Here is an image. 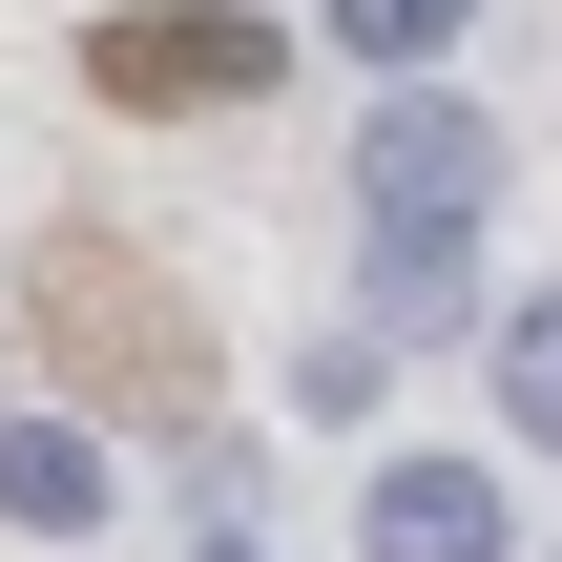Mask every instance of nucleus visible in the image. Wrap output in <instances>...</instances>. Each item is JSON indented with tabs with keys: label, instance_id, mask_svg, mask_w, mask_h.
<instances>
[{
	"label": "nucleus",
	"instance_id": "39448f33",
	"mask_svg": "<svg viewBox=\"0 0 562 562\" xmlns=\"http://www.w3.org/2000/svg\"><path fill=\"white\" fill-rule=\"evenodd\" d=\"M480 313V229H375V334H459Z\"/></svg>",
	"mask_w": 562,
	"mask_h": 562
},
{
	"label": "nucleus",
	"instance_id": "0eeeda50",
	"mask_svg": "<svg viewBox=\"0 0 562 562\" xmlns=\"http://www.w3.org/2000/svg\"><path fill=\"white\" fill-rule=\"evenodd\" d=\"M501 417L562 459V292H521V313H501Z\"/></svg>",
	"mask_w": 562,
	"mask_h": 562
},
{
	"label": "nucleus",
	"instance_id": "f257e3e1",
	"mask_svg": "<svg viewBox=\"0 0 562 562\" xmlns=\"http://www.w3.org/2000/svg\"><path fill=\"white\" fill-rule=\"evenodd\" d=\"M355 209H375V229H480V209H501V125H480L459 83H396L375 146H355Z\"/></svg>",
	"mask_w": 562,
	"mask_h": 562
},
{
	"label": "nucleus",
	"instance_id": "f03ea898",
	"mask_svg": "<svg viewBox=\"0 0 562 562\" xmlns=\"http://www.w3.org/2000/svg\"><path fill=\"white\" fill-rule=\"evenodd\" d=\"M83 83L104 104H271V21L250 0H146V21L83 42Z\"/></svg>",
	"mask_w": 562,
	"mask_h": 562
},
{
	"label": "nucleus",
	"instance_id": "7ed1b4c3",
	"mask_svg": "<svg viewBox=\"0 0 562 562\" xmlns=\"http://www.w3.org/2000/svg\"><path fill=\"white\" fill-rule=\"evenodd\" d=\"M355 542L375 562H501V480H480V459H375Z\"/></svg>",
	"mask_w": 562,
	"mask_h": 562
},
{
	"label": "nucleus",
	"instance_id": "6e6552de",
	"mask_svg": "<svg viewBox=\"0 0 562 562\" xmlns=\"http://www.w3.org/2000/svg\"><path fill=\"white\" fill-rule=\"evenodd\" d=\"M209 562H271V542H250V521H209Z\"/></svg>",
	"mask_w": 562,
	"mask_h": 562
},
{
	"label": "nucleus",
	"instance_id": "423d86ee",
	"mask_svg": "<svg viewBox=\"0 0 562 562\" xmlns=\"http://www.w3.org/2000/svg\"><path fill=\"white\" fill-rule=\"evenodd\" d=\"M480 0H334V42L375 63V83H438V42H459Z\"/></svg>",
	"mask_w": 562,
	"mask_h": 562
},
{
	"label": "nucleus",
	"instance_id": "20e7f679",
	"mask_svg": "<svg viewBox=\"0 0 562 562\" xmlns=\"http://www.w3.org/2000/svg\"><path fill=\"white\" fill-rule=\"evenodd\" d=\"M104 501H125V459L83 417H0V542H83Z\"/></svg>",
	"mask_w": 562,
	"mask_h": 562
}]
</instances>
